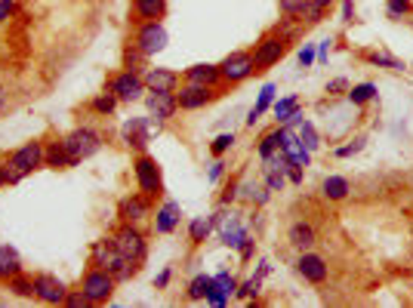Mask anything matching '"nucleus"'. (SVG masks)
<instances>
[{
	"instance_id": "57",
	"label": "nucleus",
	"mask_w": 413,
	"mask_h": 308,
	"mask_svg": "<svg viewBox=\"0 0 413 308\" xmlns=\"http://www.w3.org/2000/svg\"><path fill=\"white\" fill-rule=\"evenodd\" d=\"M3 105H6V86L0 84V111H3Z\"/></svg>"
},
{
	"instance_id": "28",
	"label": "nucleus",
	"mask_w": 413,
	"mask_h": 308,
	"mask_svg": "<svg viewBox=\"0 0 413 308\" xmlns=\"http://www.w3.org/2000/svg\"><path fill=\"white\" fill-rule=\"evenodd\" d=\"M275 92H277L275 84H265V86H262V92H259V102L253 105L250 114H247V127H256V120L265 114V108H268V105L275 102Z\"/></svg>"
},
{
	"instance_id": "2",
	"label": "nucleus",
	"mask_w": 413,
	"mask_h": 308,
	"mask_svg": "<svg viewBox=\"0 0 413 308\" xmlns=\"http://www.w3.org/2000/svg\"><path fill=\"white\" fill-rule=\"evenodd\" d=\"M290 49V34H281V31H268L262 40L256 43V53H253V65H256V74L268 71L275 62H281Z\"/></svg>"
},
{
	"instance_id": "32",
	"label": "nucleus",
	"mask_w": 413,
	"mask_h": 308,
	"mask_svg": "<svg viewBox=\"0 0 413 308\" xmlns=\"http://www.w3.org/2000/svg\"><path fill=\"white\" fill-rule=\"evenodd\" d=\"M210 290H213V277H210V274H197L195 281L188 283V299H195V302L207 299Z\"/></svg>"
},
{
	"instance_id": "29",
	"label": "nucleus",
	"mask_w": 413,
	"mask_h": 308,
	"mask_svg": "<svg viewBox=\"0 0 413 308\" xmlns=\"http://www.w3.org/2000/svg\"><path fill=\"white\" fill-rule=\"evenodd\" d=\"M210 231H213V219H210V216H197V219L188 222V238H191V244H203V240L210 238Z\"/></svg>"
},
{
	"instance_id": "37",
	"label": "nucleus",
	"mask_w": 413,
	"mask_h": 308,
	"mask_svg": "<svg viewBox=\"0 0 413 308\" xmlns=\"http://www.w3.org/2000/svg\"><path fill=\"white\" fill-rule=\"evenodd\" d=\"M90 108L96 111V114H111V111L117 108V96L114 92H102V96H96L90 102Z\"/></svg>"
},
{
	"instance_id": "12",
	"label": "nucleus",
	"mask_w": 413,
	"mask_h": 308,
	"mask_svg": "<svg viewBox=\"0 0 413 308\" xmlns=\"http://www.w3.org/2000/svg\"><path fill=\"white\" fill-rule=\"evenodd\" d=\"M34 296L47 305H65L68 287L53 274H34Z\"/></svg>"
},
{
	"instance_id": "39",
	"label": "nucleus",
	"mask_w": 413,
	"mask_h": 308,
	"mask_svg": "<svg viewBox=\"0 0 413 308\" xmlns=\"http://www.w3.org/2000/svg\"><path fill=\"white\" fill-rule=\"evenodd\" d=\"M299 139H302V145H305L308 151H314V148L321 145V142H318V133H314V127H312L308 120L299 123Z\"/></svg>"
},
{
	"instance_id": "19",
	"label": "nucleus",
	"mask_w": 413,
	"mask_h": 308,
	"mask_svg": "<svg viewBox=\"0 0 413 308\" xmlns=\"http://www.w3.org/2000/svg\"><path fill=\"white\" fill-rule=\"evenodd\" d=\"M117 216H121L123 222H139L148 216V194H133V197H123L121 207H117Z\"/></svg>"
},
{
	"instance_id": "25",
	"label": "nucleus",
	"mask_w": 413,
	"mask_h": 308,
	"mask_svg": "<svg viewBox=\"0 0 413 308\" xmlns=\"http://www.w3.org/2000/svg\"><path fill=\"white\" fill-rule=\"evenodd\" d=\"M351 191V182L345 176H327L324 182H321V194L327 197V201H345Z\"/></svg>"
},
{
	"instance_id": "14",
	"label": "nucleus",
	"mask_w": 413,
	"mask_h": 308,
	"mask_svg": "<svg viewBox=\"0 0 413 308\" xmlns=\"http://www.w3.org/2000/svg\"><path fill=\"white\" fill-rule=\"evenodd\" d=\"M151 133H154L151 117H133V120H127V127H123V142L142 154L148 145V139H151Z\"/></svg>"
},
{
	"instance_id": "4",
	"label": "nucleus",
	"mask_w": 413,
	"mask_h": 308,
	"mask_svg": "<svg viewBox=\"0 0 413 308\" xmlns=\"http://www.w3.org/2000/svg\"><path fill=\"white\" fill-rule=\"evenodd\" d=\"M114 277H111V271L105 268H96L92 265L90 271L84 274V281H80V290L86 293V299H90V305H99V302H108L111 293H114Z\"/></svg>"
},
{
	"instance_id": "41",
	"label": "nucleus",
	"mask_w": 413,
	"mask_h": 308,
	"mask_svg": "<svg viewBox=\"0 0 413 308\" xmlns=\"http://www.w3.org/2000/svg\"><path fill=\"white\" fill-rule=\"evenodd\" d=\"M308 0H277V10L284 12V16H299L302 10H305Z\"/></svg>"
},
{
	"instance_id": "26",
	"label": "nucleus",
	"mask_w": 413,
	"mask_h": 308,
	"mask_svg": "<svg viewBox=\"0 0 413 308\" xmlns=\"http://www.w3.org/2000/svg\"><path fill=\"white\" fill-rule=\"evenodd\" d=\"M22 271V259L12 246H0V281H10Z\"/></svg>"
},
{
	"instance_id": "7",
	"label": "nucleus",
	"mask_w": 413,
	"mask_h": 308,
	"mask_svg": "<svg viewBox=\"0 0 413 308\" xmlns=\"http://www.w3.org/2000/svg\"><path fill=\"white\" fill-rule=\"evenodd\" d=\"M166 40H170V34H166L164 22H142L139 28H136V37H133V43L145 55H158L160 49L166 47Z\"/></svg>"
},
{
	"instance_id": "56",
	"label": "nucleus",
	"mask_w": 413,
	"mask_h": 308,
	"mask_svg": "<svg viewBox=\"0 0 413 308\" xmlns=\"http://www.w3.org/2000/svg\"><path fill=\"white\" fill-rule=\"evenodd\" d=\"M314 6H321V10H327V6H333V0H312Z\"/></svg>"
},
{
	"instance_id": "18",
	"label": "nucleus",
	"mask_w": 413,
	"mask_h": 308,
	"mask_svg": "<svg viewBox=\"0 0 413 308\" xmlns=\"http://www.w3.org/2000/svg\"><path fill=\"white\" fill-rule=\"evenodd\" d=\"M287 240L290 244L296 246V250H312L314 244H318V231H314V225L312 222H293V225H290V231H287Z\"/></svg>"
},
{
	"instance_id": "1",
	"label": "nucleus",
	"mask_w": 413,
	"mask_h": 308,
	"mask_svg": "<svg viewBox=\"0 0 413 308\" xmlns=\"http://www.w3.org/2000/svg\"><path fill=\"white\" fill-rule=\"evenodd\" d=\"M37 166H43V142H28V145L16 148L6 157V182H18L28 172H34Z\"/></svg>"
},
{
	"instance_id": "55",
	"label": "nucleus",
	"mask_w": 413,
	"mask_h": 308,
	"mask_svg": "<svg viewBox=\"0 0 413 308\" xmlns=\"http://www.w3.org/2000/svg\"><path fill=\"white\" fill-rule=\"evenodd\" d=\"M327 49H330V40H324V43L318 47V55H321V59H327Z\"/></svg>"
},
{
	"instance_id": "38",
	"label": "nucleus",
	"mask_w": 413,
	"mask_h": 308,
	"mask_svg": "<svg viewBox=\"0 0 413 308\" xmlns=\"http://www.w3.org/2000/svg\"><path fill=\"white\" fill-rule=\"evenodd\" d=\"M213 290H219V293H225L228 299H231V296L238 293V281H234L228 271H219V274L213 277Z\"/></svg>"
},
{
	"instance_id": "23",
	"label": "nucleus",
	"mask_w": 413,
	"mask_h": 308,
	"mask_svg": "<svg viewBox=\"0 0 413 308\" xmlns=\"http://www.w3.org/2000/svg\"><path fill=\"white\" fill-rule=\"evenodd\" d=\"M179 219H182V213H179V203H176V201H166L164 207L158 209V219H154V231H158V234H170L173 228L179 225Z\"/></svg>"
},
{
	"instance_id": "13",
	"label": "nucleus",
	"mask_w": 413,
	"mask_h": 308,
	"mask_svg": "<svg viewBox=\"0 0 413 308\" xmlns=\"http://www.w3.org/2000/svg\"><path fill=\"white\" fill-rule=\"evenodd\" d=\"M210 219H213V228H219V238L225 246H240L247 240V228L240 225L234 216H228L225 209H219V213L210 216Z\"/></svg>"
},
{
	"instance_id": "43",
	"label": "nucleus",
	"mask_w": 413,
	"mask_h": 308,
	"mask_svg": "<svg viewBox=\"0 0 413 308\" xmlns=\"http://www.w3.org/2000/svg\"><path fill=\"white\" fill-rule=\"evenodd\" d=\"M231 145H234V133H222L219 139H216L213 145H210V151H213V154H225Z\"/></svg>"
},
{
	"instance_id": "35",
	"label": "nucleus",
	"mask_w": 413,
	"mask_h": 308,
	"mask_svg": "<svg viewBox=\"0 0 413 308\" xmlns=\"http://www.w3.org/2000/svg\"><path fill=\"white\" fill-rule=\"evenodd\" d=\"M6 283H10V290L16 296H34V277H25L22 271H18L16 277H10Z\"/></svg>"
},
{
	"instance_id": "45",
	"label": "nucleus",
	"mask_w": 413,
	"mask_h": 308,
	"mask_svg": "<svg viewBox=\"0 0 413 308\" xmlns=\"http://www.w3.org/2000/svg\"><path fill=\"white\" fill-rule=\"evenodd\" d=\"M327 92H330V96H342V92H349V80L345 77L330 80V84H327Z\"/></svg>"
},
{
	"instance_id": "24",
	"label": "nucleus",
	"mask_w": 413,
	"mask_h": 308,
	"mask_svg": "<svg viewBox=\"0 0 413 308\" xmlns=\"http://www.w3.org/2000/svg\"><path fill=\"white\" fill-rule=\"evenodd\" d=\"M43 164L53 166V170L71 166V157H68V151H65V142L55 139V142H49V145H43Z\"/></svg>"
},
{
	"instance_id": "31",
	"label": "nucleus",
	"mask_w": 413,
	"mask_h": 308,
	"mask_svg": "<svg viewBox=\"0 0 413 308\" xmlns=\"http://www.w3.org/2000/svg\"><path fill=\"white\" fill-rule=\"evenodd\" d=\"M345 96H349L351 105H367L376 99V84H355V86H349Z\"/></svg>"
},
{
	"instance_id": "3",
	"label": "nucleus",
	"mask_w": 413,
	"mask_h": 308,
	"mask_svg": "<svg viewBox=\"0 0 413 308\" xmlns=\"http://www.w3.org/2000/svg\"><path fill=\"white\" fill-rule=\"evenodd\" d=\"M62 142H65V151H68V157H71V166L80 164V160H86V157H92V154L102 148V136H99L96 129H90V127L71 129Z\"/></svg>"
},
{
	"instance_id": "42",
	"label": "nucleus",
	"mask_w": 413,
	"mask_h": 308,
	"mask_svg": "<svg viewBox=\"0 0 413 308\" xmlns=\"http://www.w3.org/2000/svg\"><path fill=\"white\" fill-rule=\"evenodd\" d=\"M364 145H367V139H364V136H358L355 142H349V145L336 148V151H333V154H336V157H351V154H358V151H361Z\"/></svg>"
},
{
	"instance_id": "51",
	"label": "nucleus",
	"mask_w": 413,
	"mask_h": 308,
	"mask_svg": "<svg viewBox=\"0 0 413 308\" xmlns=\"http://www.w3.org/2000/svg\"><path fill=\"white\" fill-rule=\"evenodd\" d=\"M287 179L299 185V182H302V166H299V164H290V166H287Z\"/></svg>"
},
{
	"instance_id": "48",
	"label": "nucleus",
	"mask_w": 413,
	"mask_h": 308,
	"mask_svg": "<svg viewBox=\"0 0 413 308\" xmlns=\"http://www.w3.org/2000/svg\"><path fill=\"white\" fill-rule=\"evenodd\" d=\"M12 12H16V0H0V22L12 18Z\"/></svg>"
},
{
	"instance_id": "6",
	"label": "nucleus",
	"mask_w": 413,
	"mask_h": 308,
	"mask_svg": "<svg viewBox=\"0 0 413 308\" xmlns=\"http://www.w3.org/2000/svg\"><path fill=\"white\" fill-rule=\"evenodd\" d=\"M111 240H114L121 256L133 259V262H142V259H145V238H142V231L133 225V222H123Z\"/></svg>"
},
{
	"instance_id": "46",
	"label": "nucleus",
	"mask_w": 413,
	"mask_h": 308,
	"mask_svg": "<svg viewBox=\"0 0 413 308\" xmlns=\"http://www.w3.org/2000/svg\"><path fill=\"white\" fill-rule=\"evenodd\" d=\"M238 188H240L238 182H228V185H225V194L219 197V203H222V207H228V203H231L234 197H238Z\"/></svg>"
},
{
	"instance_id": "52",
	"label": "nucleus",
	"mask_w": 413,
	"mask_h": 308,
	"mask_svg": "<svg viewBox=\"0 0 413 308\" xmlns=\"http://www.w3.org/2000/svg\"><path fill=\"white\" fill-rule=\"evenodd\" d=\"M222 170H225V164H222V160H219V164H213V170H210V182H216V179L222 176Z\"/></svg>"
},
{
	"instance_id": "17",
	"label": "nucleus",
	"mask_w": 413,
	"mask_h": 308,
	"mask_svg": "<svg viewBox=\"0 0 413 308\" xmlns=\"http://www.w3.org/2000/svg\"><path fill=\"white\" fill-rule=\"evenodd\" d=\"M166 16V0H133V22H160Z\"/></svg>"
},
{
	"instance_id": "44",
	"label": "nucleus",
	"mask_w": 413,
	"mask_h": 308,
	"mask_svg": "<svg viewBox=\"0 0 413 308\" xmlns=\"http://www.w3.org/2000/svg\"><path fill=\"white\" fill-rule=\"evenodd\" d=\"M65 305H71V308H84V305H90V299H86L84 290H74V293H68V296H65Z\"/></svg>"
},
{
	"instance_id": "53",
	"label": "nucleus",
	"mask_w": 413,
	"mask_h": 308,
	"mask_svg": "<svg viewBox=\"0 0 413 308\" xmlns=\"http://www.w3.org/2000/svg\"><path fill=\"white\" fill-rule=\"evenodd\" d=\"M240 256H244V259H250V256H253V240H250V238H247L244 244H240Z\"/></svg>"
},
{
	"instance_id": "47",
	"label": "nucleus",
	"mask_w": 413,
	"mask_h": 308,
	"mask_svg": "<svg viewBox=\"0 0 413 308\" xmlns=\"http://www.w3.org/2000/svg\"><path fill=\"white\" fill-rule=\"evenodd\" d=\"M312 62H314V47H312V43H305V47L299 49V65H302V68H308Z\"/></svg>"
},
{
	"instance_id": "21",
	"label": "nucleus",
	"mask_w": 413,
	"mask_h": 308,
	"mask_svg": "<svg viewBox=\"0 0 413 308\" xmlns=\"http://www.w3.org/2000/svg\"><path fill=\"white\" fill-rule=\"evenodd\" d=\"M185 80H188V84H201V86H216L222 80V74H219V65L201 62V65L185 68Z\"/></svg>"
},
{
	"instance_id": "58",
	"label": "nucleus",
	"mask_w": 413,
	"mask_h": 308,
	"mask_svg": "<svg viewBox=\"0 0 413 308\" xmlns=\"http://www.w3.org/2000/svg\"><path fill=\"white\" fill-rule=\"evenodd\" d=\"M3 182H6V164L0 160V185H3Z\"/></svg>"
},
{
	"instance_id": "30",
	"label": "nucleus",
	"mask_w": 413,
	"mask_h": 308,
	"mask_svg": "<svg viewBox=\"0 0 413 308\" xmlns=\"http://www.w3.org/2000/svg\"><path fill=\"white\" fill-rule=\"evenodd\" d=\"M361 55L370 62V65L392 68V71H404V62H401V59H395V55H388V53H379V49H364Z\"/></svg>"
},
{
	"instance_id": "8",
	"label": "nucleus",
	"mask_w": 413,
	"mask_h": 308,
	"mask_svg": "<svg viewBox=\"0 0 413 308\" xmlns=\"http://www.w3.org/2000/svg\"><path fill=\"white\" fill-rule=\"evenodd\" d=\"M219 74L225 84H240V80L253 77L256 74V65H253V53H244V49H238V53L225 55L219 65Z\"/></svg>"
},
{
	"instance_id": "22",
	"label": "nucleus",
	"mask_w": 413,
	"mask_h": 308,
	"mask_svg": "<svg viewBox=\"0 0 413 308\" xmlns=\"http://www.w3.org/2000/svg\"><path fill=\"white\" fill-rule=\"evenodd\" d=\"M281 151L287 154L293 164H299V166H308V157H312V151H308L305 145H302V139L293 133V129L287 127V136H284V145H281Z\"/></svg>"
},
{
	"instance_id": "5",
	"label": "nucleus",
	"mask_w": 413,
	"mask_h": 308,
	"mask_svg": "<svg viewBox=\"0 0 413 308\" xmlns=\"http://www.w3.org/2000/svg\"><path fill=\"white\" fill-rule=\"evenodd\" d=\"M133 172H136V182H139L142 194H148V197H158L160 191H164V179H160V166H158V160H154L151 154H145V151H142L139 157H136V164H133Z\"/></svg>"
},
{
	"instance_id": "33",
	"label": "nucleus",
	"mask_w": 413,
	"mask_h": 308,
	"mask_svg": "<svg viewBox=\"0 0 413 308\" xmlns=\"http://www.w3.org/2000/svg\"><path fill=\"white\" fill-rule=\"evenodd\" d=\"M145 62H148V55L142 53L136 43H129V47L123 49V68H127V71H136V74H139V68L145 65Z\"/></svg>"
},
{
	"instance_id": "40",
	"label": "nucleus",
	"mask_w": 413,
	"mask_h": 308,
	"mask_svg": "<svg viewBox=\"0 0 413 308\" xmlns=\"http://www.w3.org/2000/svg\"><path fill=\"white\" fill-rule=\"evenodd\" d=\"M265 185H268V191H284V185H287V172L265 170Z\"/></svg>"
},
{
	"instance_id": "15",
	"label": "nucleus",
	"mask_w": 413,
	"mask_h": 308,
	"mask_svg": "<svg viewBox=\"0 0 413 308\" xmlns=\"http://www.w3.org/2000/svg\"><path fill=\"white\" fill-rule=\"evenodd\" d=\"M142 84L148 92H176L179 90V74L170 68H148L142 74Z\"/></svg>"
},
{
	"instance_id": "50",
	"label": "nucleus",
	"mask_w": 413,
	"mask_h": 308,
	"mask_svg": "<svg viewBox=\"0 0 413 308\" xmlns=\"http://www.w3.org/2000/svg\"><path fill=\"white\" fill-rule=\"evenodd\" d=\"M207 302H210V305H225L228 296L219 293V290H210V293H207Z\"/></svg>"
},
{
	"instance_id": "11",
	"label": "nucleus",
	"mask_w": 413,
	"mask_h": 308,
	"mask_svg": "<svg viewBox=\"0 0 413 308\" xmlns=\"http://www.w3.org/2000/svg\"><path fill=\"white\" fill-rule=\"evenodd\" d=\"M296 271H299V277L308 283H324L327 274H330V265H327V259L318 256V253L302 250V256L296 259Z\"/></svg>"
},
{
	"instance_id": "34",
	"label": "nucleus",
	"mask_w": 413,
	"mask_h": 308,
	"mask_svg": "<svg viewBox=\"0 0 413 308\" xmlns=\"http://www.w3.org/2000/svg\"><path fill=\"white\" fill-rule=\"evenodd\" d=\"M240 194L247 197V201H253V203H259L262 207L265 201H268V185H256V182H247V185H240Z\"/></svg>"
},
{
	"instance_id": "36",
	"label": "nucleus",
	"mask_w": 413,
	"mask_h": 308,
	"mask_svg": "<svg viewBox=\"0 0 413 308\" xmlns=\"http://www.w3.org/2000/svg\"><path fill=\"white\" fill-rule=\"evenodd\" d=\"M386 12H388V18H392V22H401L404 16H410V12H413V3H410V0H388Z\"/></svg>"
},
{
	"instance_id": "20",
	"label": "nucleus",
	"mask_w": 413,
	"mask_h": 308,
	"mask_svg": "<svg viewBox=\"0 0 413 308\" xmlns=\"http://www.w3.org/2000/svg\"><path fill=\"white\" fill-rule=\"evenodd\" d=\"M275 117H277V123H284V127H299L305 117H302V111H299V99L296 96H287V99H281V102H275Z\"/></svg>"
},
{
	"instance_id": "10",
	"label": "nucleus",
	"mask_w": 413,
	"mask_h": 308,
	"mask_svg": "<svg viewBox=\"0 0 413 308\" xmlns=\"http://www.w3.org/2000/svg\"><path fill=\"white\" fill-rule=\"evenodd\" d=\"M213 99H216V86H201V84H188L185 80L182 90H176V102L182 111H197L207 102H213Z\"/></svg>"
},
{
	"instance_id": "27",
	"label": "nucleus",
	"mask_w": 413,
	"mask_h": 308,
	"mask_svg": "<svg viewBox=\"0 0 413 308\" xmlns=\"http://www.w3.org/2000/svg\"><path fill=\"white\" fill-rule=\"evenodd\" d=\"M284 136H287V127H284V123H281L277 129H271V133H265V136H262V142H259V157L268 160L275 151H281Z\"/></svg>"
},
{
	"instance_id": "9",
	"label": "nucleus",
	"mask_w": 413,
	"mask_h": 308,
	"mask_svg": "<svg viewBox=\"0 0 413 308\" xmlns=\"http://www.w3.org/2000/svg\"><path fill=\"white\" fill-rule=\"evenodd\" d=\"M108 92H114L117 102H136L145 92V84H142V74L136 71H121L114 77H108Z\"/></svg>"
},
{
	"instance_id": "49",
	"label": "nucleus",
	"mask_w": 413,
	"mask_h": 308,
	"mask_svg": "<svg viewBox=\"0 0 413 308\" xmlns=\"http://www.w3.org/2000/svg\"><path fill=\"white\" fill-rule=\"evenodd\" d=\"M342 22H355V0H342Z\"/></svg>"
},
{
	"instance_id": "16",
	"label": "nucleus",
	"mask_w": 413,
	"mask_h": 308,
	"mask_svg": "<svg viewBox=\"0 0 413 308\" xmlns=\"http://www.w3.org/2000/svg\"><path fill=\"white\" fill-rule=\"evenodd\" d=\"M145 102H148V111H151V120H170L179 108L176 92H151Z\"/></svg>"
},
{
	"instance_id": "54",
	"label": "nucleus",
	"mask_w": 413,
	"mask_h": 308,
	"mask_svg": "<svg viewBox=\"0 0 413 308\" xmlns=\"http://www.w3.org/2000/svg\"><path fill=\"white\" fill-rule=\"evenodd\" d=\"M166 281H170V271H160L158 281H154V283H158V287H166Z\"/></svg>"
}]
</instances>
